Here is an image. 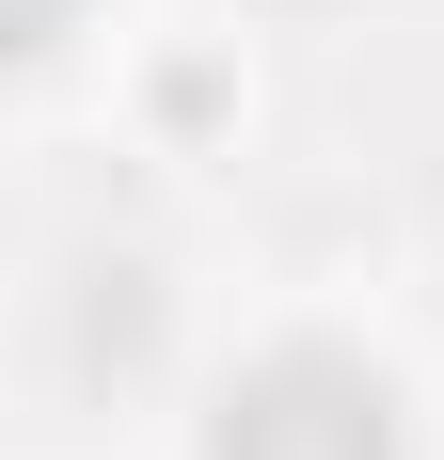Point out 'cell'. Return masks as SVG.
Masks as SVG:
<instances>
[{
    "label": "cell",
    "instance_id": "obj_2",
    "mask_svg": "<svg viewBox=\"0 0 444 460\" xmlns=\"http://www.w3.org/2000/svg\"><path fill=\"white\" fill-rule=\"evenodd\" d=\"M80 32V0H0V64H32V48Z\"/></svg>",
    "mask_w": 444,
    "mask_h": 460
},
{
    "label": "cell",
    "instance_id": "obj_1",
    "mask_svg": "<svg viewBox=\"0 0 444 460\" xmlns=\"http://www.w3.org/2000/svg\"><path fill=\"white\" fill-rule=\"evenodd\" d=\"M207 460H397V381L365 349H254L207 397Z\"/></svg>",
    "mask_w": 444,
    "mask_h": 460
}]
</instances>
